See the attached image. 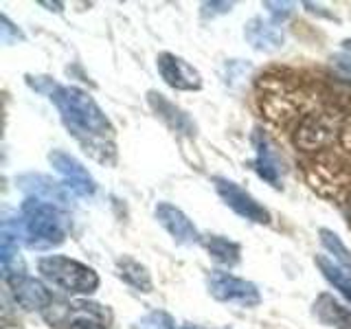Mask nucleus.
Masks as SVG:
<instances>
[{
    "label": "nucleus",
    "instance_id": "f257e3e1",
    "mask_svg": "<svg viewBox=\"0 0 351 329\" xmlns=\"http://www.w3.org/2000/svg\"><path fill=\"white\" fill-rule=\"evenodd\" d=\"M51 101L60 110L66 127L86 147V151L99 158L97 149H101L106 156V151H110L106 149V136L112 132V125L95 99L77 86H58L51 90Z\"/></svg>",
    "mask_w": 351,
    "mask_h": 329
},
{
    "label": "nucleus",
    "instance_id": "f03ea898",
    "mask_svg": "<svg viewBox=\"0 0 351 329\" xmlns=\"http://www.w3.org/2000/svg\"><path fill=\"white\" fill-rule=\"evenodd\" d=\"M22 233L29 248L49 250L60 246L69 233V217L49 200L31 197L22 206Z\"/></svg>",
    "mask_w": 351,
    "mask_h": 329
},
{
    "label": "nucleus",
    "instance_id": "7ed1b4c3",
    "mask_svg": "<svg viewBox=\"0 0 351 329\" xmlns=\"http://www.w3.org/2000/svg\"><path fill=\"white\" fill-rule=\"evenodd\" d=\"M38 270L49 283L69 294H93L99 288V277L90 266L64 255L42 257Z\"/></svg>",
    "mask_w": 351,
    "mask_h": 329
},
{
    "label": "nucleus",
    "instance_id": "20e7f679",
    "mask_svg": "<svg viewBox=\"0 0 351 329\" xmlns=\"http://www.w3.org/2000/svg\"><path fill=\"white\" fill-rule=\"evenodd\" d=\"M208 292L222 303H235L241 307H255L261 303V294L255 283L233 277L228 272H213L208 277Z\"/></svg>",
    "mask_w": 351,
    "mask_h": 329
},
{
    "label": "nucleus",
    "instance_id": "39448f33",
    "mask_svg": "<svg viewBox=\"0 0 351 329\" xmlns=\"http://www.w3.org/2000/svg\"><path fill=\"white\" fill-rule=\"evenodd\" d=\"M215 182V191L217 195L230 206L237 215H241L248 222L255 224H268L270 222V211L263 204H259L255 197L248 191H244L237 182L228 180V178H213Z\"/></svg>",
    "mask_w": 351,
    "mask_h": 329
},
{
    "label": "nucleus",
    "instance_id": "423d86ee",
    "mask_svg": "<svg viewBox=\"0 0 351 329\" xmlns=\"http://www.w3.org/2000/svg\"><path fill=\"white\" fill-rule=\"evenodd\" d=\"M49 160H51V164L55 167V171H58L62 178H64V186H66V189H71L77 195H93L95 193V180H93V175L88 173V169L84 167V164L77 160V158H73L71 154L55 149V151L49 154Z\"/></svg>",
    "mask_w": 351,
    "mask_h": 329
},
{
    "label": "nucleus",
    "instance_id": "0eeeda50",
    "mask_svg": "<svg viewBox=\"0 0 351 329\" xmlns=\"http://www.w3.org/2000/svg\"><path fill=\"white\" fill-rule=\"evenodd\" d=\"M156 66H158L162 82L176 88V90H200V86H202L200 73H197L189 62L178 58V55L160 53Z\"/></svg>",
    "mask_w": 351,
    "mask_h": 329
},
{
    "label": "nucleus",
    "instance_id": "6e6552de",
    "mask_svg": "<svg viewBox=\"0 0 351 329\" xmlns=\"http://www.w3.org/2000/svg\"><path fill=\"white\" fill-rule=\"evenodd\" d=\"M156 219L158 224L167 230V233L182 246H193L200 241V233L193 226V222L186 217L178 206H173L169 202H158L156 204Z\"/></svg>",
    "mask_w": 351,
    "mask_h": 329
},
{
    "label": "nucleus",
    "instance_id": "1a4fd4ad",
    "mask_svg": "<svg viewBox=\"0 0 351 329\" xmlns=\"http://www.w3.org/2000/svg\"><path fill=\"white\" fill-rule=\"evenodd\" d=\"M334 130L336 123L325 114H307L299 123V130H296V145L305 149L323 147L334 138Z\"/></svg>",
    "mask_w": 351,
    "mask_h": 329
},
{
    "label": "nucleus",
    "instance_id": "9d476101",
    "mask_svg": "<svg viewBox=\"0 0 351 329\" xmlns=\"http://www.w3.org/2000/svg\"><path fill=\"white\" fill-rule=\"evenodd\" d=\"M11 290H14L16 303L25 307L27 312H40L51 305V292L47 285L33 277H27V274L11 279Z\"/></svg>",
    "mask_w": 351,
    "mask_h": 329
},
{
    "label": "nucleus",
    "instance_id": "9b49d317",
    "mask_svg": "<svg viewBox=\"0 0 351 329\" xmlns=\"http://www.w3.org/2000/svg\"><path fill=\"white\" fill-rule=\"evenodd\" d=\"M244 36L248 40V44L252 49H257V51H263V53H274V51H279L283 47V42H285V36H283V31L277 27V25H272V22H266L263 18H252L246 29H244Z\"/></svg>",
    "mask_w": 351,
    "mask_h": 329
},
{
    "label": "nucleus",
    "instance_id": "f8f14e48",
    "mask_svg": "<svg viewBox=\"0 0 351 329\" xmlns=\"http://www.w3.org/2000/svg\"><path fill=\"white\" fill-rule=\"evenodd\" d=\"M252 143H255V169L257 173L261 175L263 180L270 182L272 186H279V178H281V160L277 156V151H274L272 143L268 141L266 134H261L257 130L255 134H252Z\"/></svg>",
    "mask_w": 351,
    "mask_h": 329
},
{
    "label": "nucleus",
    "instance_id": "ddd939ff",
    "mask_svg": "<svg viewBox=\"0 0 351 329\" xmlns=\"http://www.w3.org/2000/svg\"><path fill=\"white\" fill-rule=\"evenodd\" d=\"M314 314L316 318L327 327L334 329H351V312L347 307L336 301L332 294H321L314 301Z\"/></svg>",
    "mask_w": 351,
    "mask_h": 329
},
{
    "label": "nucleus",
    "instance_id": "4468645a",
    "mask_svg": "<svg viewBox=\"0 0 351 329\" xmlns=\"http://www.w3.org/2000/svg\"><path fill=\"white\" fill-rule=\"evenodd\" d=\"M202 244L206 248V252L211 255V259H215L217 263H222V266H237L239 263V246L235 241H230L222 235H206L202 239Z\"/></svg>",
    "mask_w": 351,
    "mask_h": 329
},
{
    "label": "nucleus",
    "instance_id": "2eb2a0df",
    "mask_svg": "<svg viewBox=\"0 0 351 329\" xmlns=\"http://www.w3.org/2000/svg\"><path fill=\"white\" fill-rule=\"evenodd\" d=\"M316 266L321 268L323 277L351 303V270L345 268V266H340V263H336L332 259L323 257V255L316 257Z\"/></svg>",
    "mask_w": 351,
    "mask_h": 329
},
{
    "label": "nucleus",
    "instance_id": "dca6fc26",
    "mask_svg": "<svg viewBox=\"0 0 351 329\" xmlns=\"http://www.w3.org/2000/svg\"><path fill=\"white\" fill-rule=\"evenodd\" d=\"M117 272L119 277L123 279L125 283H130L132 288H136L141 292H152V277L145 266H141L138 261L123 257L117 261Z\"/></svg>",
    "mask_w": 351,
    "mask_h": 329
},
{
    "label": "nucleus",
    "instance_id": "f3484780",
    "mask_svg": "<svg viewBox=\"0 0 351 329\" xmlns=\"http://www.w3.org/2000/svg\"><path fill=\"white\" fill-rule=\"evenodd\" d=\"M321 241H323V246L334 255V261H336V263H340V266H345V268L351 270V255H349L347 246L343 244V241H340V237H338L336 233H332V230L323 228V230H321Z\"/></svg>",
    "mask_w": 351,
    "mask_h": 329
},
{
    "label": "nucleus",
    "instance_id": "a211bd4d",
    "mask_svg": "<svg viewBox=\"0 0 351 329\" xmlns=\"http://www.w3.org/2000/svg\"><path fill=\"white\" fill-rule=\"evenodd\" d=\"M134 329H176V323L167 312H149L134 325Z\"/></svg>",
    "mask_w": 351,
    "mask_h": 329
},
{
    "label": "nucleus",
    "instance_id": "6ab92c4d",
    "mask_svg": "<svg viewBox=\"0 0 351 329\" xmlns=\"http://www.w3.org/2000/svg\"><path fill=\"white\" fill-rule=\"evenodd\" d=\"M0 25H3V27H0V36H3V42H5V44H11L14 40H22V38H25V36L20 33L18 27L11 25L7 16L0 18Z\"/></svg>",
    "mask_w": 351,
    "mask_h": 329
},
{
    "label": "nucleus",
    "instance_id": "aec40b11",
    "mask_svg": "<svg viewBox=\"0 0 351 329\" xmlns=\"http://www.w3.org/2000/svg\"><path fill=\"white\" fill-rule=\"evenodd\" d=\"M268 11H270V16L274 20H283V18H288L292 11H294V3H266L263 5Z\"/></svg>",
    "mask_w": 351,
    "mask_h": 329
},
{
    "label": "nucleus",
    "instance_id": "412c9836",
    "mask_svg": "<svg viewBox=\"0 0 351 329\" xmlns=\"http://www.w3.org/2000/svg\"><path fill=\"white\" fill-rule=\"evenodd\" d=\"M69 329H104V327L97 321H93V318H75L69 325Z\"/></svg>",
    "mask_w": 351,
    "mask_h": 329
},
{
    "label": "nucleus",
    "instance_id": "4be33fe9",
    "mask_svg": "<svg viewBox=\"0 0 351 329\" xmlns=\"http://www.w3.org/2000/svg\"><path fill=\"white\" fill-rule=\"evenodd\" d=\"M180 329H200V327H193V325H184V327H180Z\"/></svg>",
    "mask_w": 351,
    "mask_h": 329
},
{
    "label": "nucleus",
    "instance_id": "5701e85b",
    "mask_svg": "<svg viewBox=\"0 0 351 329\" xmlns=\"http://www.w3.org/2000/svg\"><path fill=\"white\" fill-rule=\"evenodd\" d=\"M345 49H349V51H351V40H347V42H345Z\"/></svg>",
    "mask_w": 351,
    "mask_h": 329
}]
</instances>
